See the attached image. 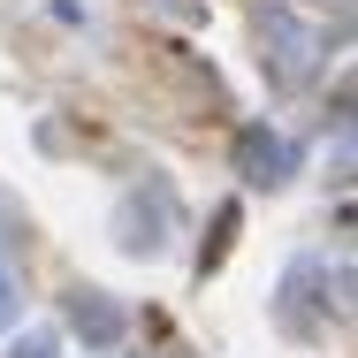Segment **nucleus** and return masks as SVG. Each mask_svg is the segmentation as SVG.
<instances>
[{"instance_id":"nucleus-1","label":"nucleus","mask_w":358,"mask_h":358,"mask_svg":"<svg viewBox=\"0 0 358 358\" xmlns=\"http://www.w3.org/2000/svg\"><path fill=\"white\" fill-rule=\"evenodd\" d=\"M244 160L259 168V183H275V176H282V168H289V152H282V145H275V138H259V130L244 138Z\"/></svg>"},{"instance_id":"nucleus-2","label":"nucleus","mask_w":358,"mask_h":358,"mask_svg":"<svg viewBox=\"0 0 358 358\" xmlns=\"http://www.w3.org/2000/svg\"><path fill=\"white\" fill-rule=\"evenodd\" d=\"M76 328H92V343H107V336L122 328V313H115V305H76Z\"/></svg>"},{"instance_id":"nucleus-3","label":"nucleus","mask_w":358,"mask_h":358,"mask_svg":"<svg viewBox=\"0 0 358 358\" xmlns=\"http://www.w3.org/2000/svg\"><path fill=\"white\" fill-rule=\"evenodd\" d=\"M8 313H15V282L0 275V320H8Z\"/></svg>"},{"instance_id":"nucleus-4","label":"nucleus","mask_w":358,"mask_h":358,"mask_svg":"<svg viewBox=\"0 0 358 358\" xmlns=\"http://www.w3.org/2000/svg\"><path fill=\"white\" fill-rule=\"evenodd\" d=\"M15 358H46V343H23V351H15Z\"/></svg>"}]
</instances>
